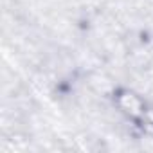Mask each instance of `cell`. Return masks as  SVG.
<instances>
[{
	"instance_id": "cell-1",
	"label": "cell",
	"mask_w": 153,
	"mask_h": 153,
	"mask_svg": "<svg viewBox=\"0 0 153 153\" xmlns=\"http://www.w3.org/2000/svg\"><path fill=\"white\" fill-rule=\"evenodd\" d=\"M117 105H119V108H121L128 117H131V119H142L144 114H146L144 101H142L137 94H133V92H130V90L119 92V96H117Z\"/></svg>"
}]
</instances>
